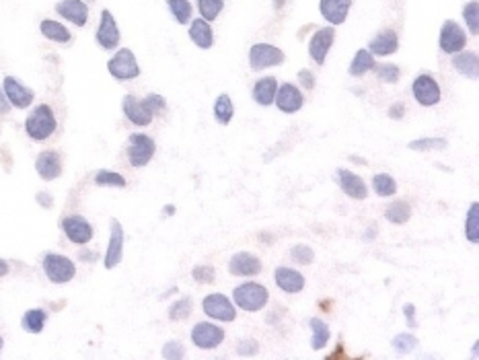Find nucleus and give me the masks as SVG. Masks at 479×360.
<instances>
[{
    "label": "nucleus",
    "instance_id": "f03ea898",
    "mask_svg": "<svg viewBox=\"0 0 479 360\" xmlns=\"http://www.w3.org/2000/svg\"><path fill=\"white\" fill-rule=\"evenodd\" d=\"M232 301L237 303V307H241L243 311L257 313V311H261V309L268 305L270 292L261 284L245 283L232 290Z\"/></svg>",
    "mask_w": 479,
    "mask_h": 360
},
{
    "label": "nucleus",
    "instance_id": "4468645a",
    "mask_svg": "<svg viewBox=\"0 0 479 360\" xmlns=\"http://www.w3.org/2000/svg\"><path fill=\"white\" fill-rule=\"evenodd\" d=\"M335 181H337L340 190L348 198H352V200H366L368 187H366V183H364V180L360 175H356V173L348 171V169H337L335 171Z\"/></svg>",
    "mask_w": 479,
    "mask_h": 360
},
{
    "label": "nucleus",
    "instance_id": "a18cd8bd",
    "mask_svg": "<svg viewBox=\"0 0 479 360\" xmlns=\"http://www.w3.org/2000/svg\"><path fill=\"white\" fill-rule=\"evenodd\" d=\"M142 101L147 103V107L152 111V116H161L165 109H167V101H165V97L163 95H156V93H151V95H147Z\"/></svg>",
    "mask_w": 479,
    "mask_h": 360
},
{
    "label": "nucleus",
    "instance_id": "5fc2aeb1",
    "mask_svg": "<svg viewBox=\"0 0 479 360\" xmlns=\"http://www.w3.org/2000/svg\"><path fill=\"white\" fill-rule=\"evenodd\" d=\"M37 200H39V204L46 206V208H50L51 206V196L50 194H46V192H39V194H37Z\"/></svg>",
    "mask_w": 479,
    "mask_h": 360
},
{
    "label": "nucleus",
    "instance_id": "9d476101",
    "mask_svg": "<svg viewBox=\"0 0 479 360\" xmlns=\"http://www.w3.org/2000/svg\"><path fill=\"white\" fill-rule=\"evenodd\" d=\"M284 62V51L270 44H255L249 50V64L253 70H266L272 66H280Z\"/></svg>",
    "mask_w": 479,
    "mask_h": 360
},
{
    "label": "nucleus",
    "instance_id": "8fccbe9b",
    "mask_svg": "<svg viewBox=\"0 0 479 360\" xmlns=\"http://www.w3.org/2000/svg\"><path fill=\"white\" fill-rule=\"evenodd\" d=\"M404 113H405L404 103H393V105L389 107V118H391V120H402Z\"/></svg>",
    "mask_w": 479,
    "mask_h": 360
},
{
    "label": "nucleus",
    "instance_id": "4be33fe9",
    "mask_svg": "<svg viewBox=\"0 0 479 360\" xmlns=\"http://www.w3.org/2000/svg\"><path fill=\"white\" fill-rule=\"evenodd\" d=\"M352 8V0H321L319 11L323 19L331 25H342L348 19V13Z\"/></svg>",
    "mask_w": 479,
    "mask_h": 360
},
{
    "label": "nucleus",
    "instance_id": "bf43d9fd",
    "mask_svg": "<svg viewBox=\"0 0 479 360\" xmlns=\"http://www.w3.org/2000/svg\"><path fill=\"white\" fill-rule=\"evenodd\" d=\"M282 6V0H276V8H280Z\"/></svg>",
    "mask_w": 479,
    "mask_h": 360
},
{
    "label": "nucleus",
    "instance_id": "a19ab883",
    "mask_svg": "<svg viewBox=\"0 0 479 360\" xmlns=\"http://www.w3.org/2000/svg\"><path fill=\"white\" fill-rule=\"evenodd\" d=\"M192 309H194L192 299H179L169 309V319L171 321H181V319H185V317L192 315Z\"/></svg>",
    "mask_w": 479,
    "mask_h": 360
},
{
    "label": "nucleus",
    "instance_id": "5701e85b",
    "mask_svg": "<svg viewBox=\"0 0 479 360\" xmlns=\"http://www.w3.org/2000/svg\"><path fill=\"white\" fill-rule=\"evenodd\" d=\"M399 50V37L393 29H385L368 42V51L373 56H391Z\"/></svg>",
    "mask_w": 479,
    "mask_h": 360
},
{
    "label": "nucleus",
    "instance_id": "49530a36",
    "mask_svg": "<svg viewBox=\"0 0 479 360\" xmlns=\"http://www.w3.org/2000/svg\"><path fill=\"white\" fill-rule=\"evenodd\" d=\"M194 280L200 284H212L214 283V268L212 266H196L194 272H192Z\"/></svg>",
    "mask_w": 479,
    "mask_h": 360
},
{
    "label": "nucleus",
    "instance_id": "09e8293b",
    "mask_svg": "<svg viewBox=\"0 0 479 360\" xmlns=\"http://www.w3.org/2000/svg\"><path fill=\"white\" fill-rule=\"evenodd\" d=\"M237 352H239L241 356H251V354L257 352V342H255V340H241Z\"/></svg>",
    "mask_w": 479,
    "mask_h": 360
},
{
    "label": "nucleus",
    "instance_id": "2eb2a0df",
    "mask_svg": "<svg viewBox=\"0 0 479 360\" xmlns=\"http://www.w3.org/2000/svg\"><path fill=\"white\" fill-rule=\"evenodd\" d=\"M56 13L76 27H85L89 23V6L82 0H58Z\"/></svg>",
    "mask_w": 479,
    "mask_h": 360
},
{
    "label": "nucleus",
    "instance_id": "6ab92c4d",
    "mask_svg": "<svg viewBox=\"0 0 479 360\" xmlns=\"http://www.w3.org/2000/svg\"><path fill=\"white\" fill-rule=\"evenodd\" d=\"M228 272L232 276H257L261 272V259L247 252H239L230 257Z\"/></svg>",
    "mask_w": 479,
    "mask_h": 360
},
{
    "label": "nucleus",
    "instance_id": "cd10ccee",
    "mask_svg": "<svg viewBox=\"0 0 479 360\" xmlns=\"http://www.w3.org/2000/svg\"><path fill=\"white\" fill-rule=\"evenodd\" d=\"M39 31L46 39L56 42V44H70V39H73V33L54 19H44L39 23Z\"/></svg>",
    "mask_w": 479,
    "mask_h": 360
},
{
    "label": "nucleus",
    "instance_id": "f8f14e48",
    "mask_svg": "<svg viewBox=\"0 0 479 360\" xmlns=\"http://www.w3.org/2000/svg\"><path fill=\"white\" fill-rule=\"evenodd\" d=\"M440 50L444 54H456V51L465 50L467 46V33L463 31V27L454 21H444V25L440 29Z\"/></svg>",
    "mask_w": 479,
    "mask_h": 360
},
{
    "label": "nucleus",
    "instance_id": "72a5a7b5",
    "mask_svg": "<svg viewBox=\"0 0 479 360\" xmlns=\"http://www.w3.org/2000/svg\"><path fill=\"white\" fill-rule=\"evenodd\" d=\"M373 187L380 198H391L397 192V181L389 173H377L373 178Z\"/></svg>",
    "mask_w": 479,
    "mask_h": 360
},
{
    "label": "nucleus",
    "instance_id": "423d86ee",
    "mask_svg": "<svg viewBox=\"0 0 479 360\" xmlns=\"http://www.w3.org/2000/svg\"><path fill=\"white\" fill-rule=\"evenodd\" d=\"M225 330L216 323H210V321H202V323H196L194 330H192V342L196 348L200 350H214L218 348L223 342H225Z\"/></svg>",
    "mask_w": 479,
    "mask_h": 360
},
{
    "label": "nucleus",
    "instance_id": "58836bf2",
    "mask_svg": "<svg viewBox=\"0 0 479 360\" xmlns=\"http://www.w3.org/2000/svg\"><path fill=\"white\" fill-rule=\"evenodd\" d=\"M223 8H225V0H198V11L206 21L218 19Z\"/></svg>",
    "mask_w": 479,
    "mask_h": 360
},
{
    "label": "nucleus",
    "instance_id": "393cba45",
    "mask_svg": "<svg viewBox=\"0 0 479 360\" xmlns=\"http://www.w3.org/2000/svg\"><path fill=\"white\" fill-rule=\"evenodd\" d=\"M189 39L200 48V50H210L214 44V31L210 27V21L206 19H192L189 21Z\"/></svg>",
    "mask_w": 479,
    "mask_h": 360
},
{
    "label": "nucleus",
    "instance_id": "c03bdc74",
    "mask_svg": "<svg viewBox=\"0 0 479 360\" xmlns=\"http://www.w3.org/2000/svg\"><path fill=\"white\" fill-rule=\"evenodd\" d=\"M290 256H292V259L297 263H303V266L313 263V259H315V254H313V249L309 245H294L292 252H290Z\"/></svg>",
    "mask_w": 479,
    "mask_h": 360
},
{
    "label": "nucleus",
    "instance_id": "864d4df0",
    "mask_svg": "<svg viewBox=\"0 0 479 360\" xmlns=\"http://www.w3.org/2000/svg\"><path fill=\"white\" fill-rule=\"evenodd\" d=\"M405 315H407V325L409 328H416V321H413V305H405Z\"/></svg>",
    "mask_w": 479,
    "mask_h": 360
},
{
    "label": "nucleus",
    "instance_id": "37998d69",
    "mask_svg": "<svg viewBox=\"0 0 479 360\" xmlns=\"http://www.w3.org/2000/svg\"><path fill=\"white\" fill-rule=\"evenodd\" d=\"M393 348L399 352V354H407V352H411L413 348H418V337L413 334H399L393 337Z\"/></svg>",
    "mask_w": 479,
    "mask_h": 360
},
{
    "label": "nucleus",
    "instance_id": "20e7f679",
    "mask_svg": "<svg viewBox=\"0 0 479 360\" xmlns=\"http://www.w3.org/2000/svg\"><path fill=\"white\" fill-rule=\"evenodd\" d=\"M42 266H44V274L54 284L70 283L76 276L75 261L70 257L60 256V254H46Z\"/></svg>",
    "mask_w": 479,
    "mask_h": 360
},
{
    "label": "nucleus",
    "instance_id": "c756f323",
    "mask_svg": "<svg viewBox=\"0 0 479 360\" xmlns=\"http://www.w3.org/2000/svg\"><path fill=\"white\" fill-rule=\"evenodd\" d=\"M377 62H375V56L368 50H358L356 56H354L352 64H350V75L352 77H362L366 75L368 70H375Z\"/></svg>",
    "mask_w": 479,
    "mask_h": 360
},
{
    "label": "nucleus",
    "instance_id": "f3484780",
    "mask_svg": "<svg viewBox=\"0 0 479 360\" xmlns=\"http://www.w3.org/2000/svg\"><path fill=\"white\" fill-rule=\"evenodd\" d=\"M274 103L278 105V109L284 111V113H297L304 105V97L299 87L286 82V85H278Z\"/></svg>",
    "mask_w": 479,
    "mask_h": 360
},
{
    "label": "nucleus",
    "instance_id": "b1692460",
    "mask_svg": "<svg viewBox=\"0 0 479 360\" xmlns=\"http://www.w3.org/2000/svg\"><path fill=\"white\" fill-rule=\"evenodd\" d=\"M274 280H276L278 288L288 292V294H297L304 288V276L301 272L292 270V268H278L276 274H274Z\"/></svg>",
    "mask_w": 479,
    "mask_h": 360
},
{
    "label": "nucleus",
    "instance_id": "c9c22d12",
    "mask_svg": "<svg viewBox=\"0 0 479 360\" xmlns=\"http://www.w3.org/2000/svg\"><path fill=\"white\" fill-rule=\"evenodd\" d=\"M465 237L467 241L471 243H478L479 241V206L478 202L469 206V212H467V221H465Z\"/></svg>",
    "mask_w": 479,
    "mask_h": 360
},
{
    "label": "nucleus",
    "instance_id": "473e14b6",
    "mask_svg": "<svg viewBox=\"0 0 479 360\" xmlns=\"http://www.w3.org/2000/svg\"><path fill=\"white\" fill-rule=\"evenodd\" d=\"M167 6H169L173 19H175L179 25H187L192 21L194 8H192L189 0H167Z\"/></svg>",
    "mask_w": 479,
    "mask_h": 360
},
{
    "label": "nucleus",
    "instance_id": "ddd939ff",
    "mask_svg": "<svg viewBox=\"0 0 479 360\" xmlns=\"http://www.w3.org/2000/svg\"><path fill=\"white\" fill-rule=\"evenodd\" d=\"M2 91L6 95L8 103L17 109H25L33 103V91L25 87L19 78L15 77H4L2 80Z\"/></svg>",
    "mask_w": 479,
    "mask_h": 360
},
{
    "label": "nucleus",
    "instance_id": "a211bd4d",
    "mask_svg": "<svg viewBox=\"0 0 479 360\" xmlns=\"http://www.w3.org/2000/svg\"><path fill=\"white\" fill-rule=\"evenodd\" d=\"M124 257V229L120 225V221H111V237H109V245H107V252H105V268L107 270H113Z\"/></svg>",
    "mask_w": 479,
    "mask_h": 360
},
{
    "label": "nucleus",
    "instance_id": "0eeeda50",
    "mask_svg": "<svg viewBox=\"0 0 479 360\" xmlns=\"http://www.w3.org/2000/svg\"><path fill=\"white\" fill-rule=\"evenodd\" d=\"M60 227L66 235V239L73 241L75 245H87L93 239V235H95L91 223L85 216H80V214H70V216L62 218Z\"/></svg>",
    "mask_w": 479,
    "mask_h": 360
},
{
    "label": "nucleus",
    "instance_id": "9b49d317",
    "mask_svg": "<svg viewBox=\"0 0 479 360\" xmlns=\"http://www.w3.org/2000/svg\"><path fill=\"white\" fill-rule=\"evenodd\" d=\"M95 39L97 44L101 46L103 50L113 51L118 46H120V27L116 23V17L111 15V11H101V21H99V27H97V33H95Z\"/></svg>",
    "mask_w": 479,
    "mask_h": 360
},
{
    "label": "nucleus",
    "instance_id": "dca6fc26",
    "mask_svg": "<svg viewBox=\"0 0 479 360\" xmlns=\"http://www.w3.org/2000/svg\"><path fill=\"white\" fill-rule=\"evenodd\" d=\"M333 39H335L333 27H323V29L315 31V35L311 37V44H309V54H311L313 62H317L319 66L325 64V58L333 46Z\"/></svg>",
    "mask_w": 479,
    "mask_h": 360
},
{
    "label": "nucleus",
    "instance_id": "f704fd0d",
    "mask_svg": "<svg viewBox=\"0 0 479 360\" xmlns=\"http://www.w3.org/2000/svg\"><path fill=\"white\" fill-rule=\"evenodd\" d=\"M232 113H235V107H232L230 97H228L227 93L220 95L214 101V118H216V122L223 124V126H227V124H230V120H232Z\"/></svg>",
    "mask_w": 479,
    "mask_h": 360
},
{
    "label": "nucleus",
    "instance_id": "de8ad7c7",
    "mask_svg": "<svg viewBox=\"0 0 479 360\" xmlns=\"http://www.w3.org/2000/svg\"><path fill=\"white\" fill-rule=\"evenodd\" d=\"M183 346L179 342H167L163 346V356L165 359H183Z\"/></svg>",
    "mask_w": 479,
    "mask_h": 360
},
{
    "label": "nucleus",
    "instance_id": "6e6552de",
    "mask_svg": "<svg viewBox=\"0 0 479 360\" xmlns=\"http://www.w3.org/2000/svg\"><path fill=\"white\" fill-rule=\"evenodd\" d=\"M411 93L416 97V101L424 107H432V105H438L440 103V85L436 82V78L430 77V75H420V77L413 78L411 82Z\"/></svg>",
    "mask_w": 479,
    "mask_h": 360
},
{
    "label": "nucleus",
    "instance_id": "aec40b11",
    "mask_svg": "<svg viewBox=\"0 0 479 360\" xmlns=\"http://www.w3.org/2000/svg\"><path fill=\"white\" fill-rule=\"evenodd\" d=\"M35 171L42 180L54 181L62 175V159L56 151H44L35 159Z\"/></svg>",
    "mask_w": 479,
    "mask_h": 360
},
{
    "label": "nucleus",
    "instance_id": "6e6d98bb",
    "mask_svg": "<svg viewBox=\"0 0 479 360\" xmlns=\"http://www.w3.org/2000/svg\"><path fill=\"white\" fill-rule=\"evenodd\" d=\"M8 270H11V268H8V261H6V259H0V278H2V276H6V274H8Z\"/></svg>",
    "mask_w": 479,
    "mask_h": 360
},
{
    "label": "nucleus",
    "instance_id": "f257e3e1",
    "mask_svg": "<svg viewBox=\"0 0 479 360\" xmlns=\"http://www.w3.org/2000/svg\"><path fill=\"white\" fill-rule=\"evenodd\" d=\"M58 128V122H56V116H54V109L50 105L42 103L37 107H33V111L27 116L25 120V132L27 136L35 142H44L48 140L51 134Z\"/></svg>",
    "mask_w": 479,
    "mask_h": 360
},
{
    "label": "nucleus",
    "instance_id": "412c9836",
    "mask_svg": "<svg viewBox=\"0 0 479 360\" xmlns=\"http://www.w3.org/2000/svg\"><path fill=\"white\" fill-rule=\"evenodd\" d=\"M122 109L126 113V118L134 124V126H149L152 122V111L147 107V103L140 101L134 95H126L122 101Z\"/></svg>",
    "mask_w": 479,
    "mask_h": 360
},
{
    "label": "nucleus",
    "instance_id": "a878e982",
    "mask_svg": "<svg viewBox=\"0 0 479 360\" xmlns=\"http://www.w3.org/2000/svg\"><path fill=\"white\" fill-rule=\"evenodd\" d=\"M453 66L456 68L459 75L467 78H478L479 75V58L475 51L461 50L454 54Z\"/></svg>",
    "mask_w": 479,
    "mask_h": 360
},
{
    "label": "nucleus",
    "instance_id": "7ed1b4c3",
    "mask_svg": "<svg viewBox=\"0 0 479 360\" xmlns=\"http://www.w3.org/2000/svg\"><path fill=\"white\" fill-rule=\"evenodd\" d=\"M127 161L134 169L147 167L156 153V144L149 134H130L127 138Z\"/></svg>",
    "mask_w": 479,
    "mask_h": 360
},
{
    "label": "nucleus",
    "instance_id": "1a4fd4ad",
    "mask_svg": "<svg viewBox=\"0 0 479 360\" xmlns=\"http://www.w3.org/2000/svg\"><path fill=\"white\" fill-rule=\"evenodd\" d=\"M202 309L210 319H216V321H227L228 323V321H235V317H237L235 305L223 292L208 294L202 301Z\"/></svg>",
    "mask_w": 479,
    "mask_h": 360
},
{
    "label": "nucleus",
    "instance_id": "4c0bfd02",
    "mask_svg": "<svg viewBox=\"0 0 479 360\" xmlns=\"http://www.w3.org/2000/svg\"><path fill=\"white\" fill-rule=\"evenodd\" d=\"M463 21L471 35H478L479 31V4L478 0H471L463 6Z\"/></svg>",
    "mask_w": 479,
    "mask_h": 360
},
{
    "label": "nucleus",
    "instance_id": "c85d7f7f",
    "mask_svg": "<svg viewBox=\"0 0 479 360\" xmlns=\"http://www.w3.org/2000/svg\"><path fill=\"white\" fill-rule=\"evenodd\" d=\"M46 321H48V311L35 307L25 311V315L21 319V325H23V330L29 332V334H42L44 328H46Z\"/></svg>",
    "mask_w": 479,
    "mask_h": 360
},
{
    "label": "nucleus",
    "instance_id": "e433bc0d",
    "mask_svg": "<svg viewBox=\"0 0 479 360\" xmlns=\"http://www.w3.org/2000/svg\"><path fill=\"white\" fill-rule=\"evenodd\" d=\"M449 147V142L444 138H420V140H413L409 142V149L411 151H418V153H428V151H444Z\"/></svg>",
    "mask_w": 479,
    "mask_h": 360
},
{
    "label": "nucleus",
    "instance_id": "2f4dec72",
    "mask_svg": "<svg viewBox=\"0 0 479 360\" xmlns=\"http://www.w3.org/2000/svg\"><path fill=\"white\" fill-rule=\"evenodd\" d=\"M409 216H411V206L405 200H395L385 210V218L393 225H405L409 221Z\"/></svg>",
    "mask_w": 479,
    "mask_h": 360
},
{
    "label": "nucleus",
    "instance_id": "39448f33",
    "mask_svg": "<svg viewBox=\"0 0 479 360\" xmlns=\"http://www.w3.org/2000/svg\"><path fill=\"white\" fill-rule=\"evenodd\" d=\"M107 70L116 80H132L140 77V66L134 56V51L122 48L116 51V56L107 62Z\"/></svg>",
    "mask_w": 479,
    "mask_h": 360
},
{
    "label": "nucleus",
    "instance_id": "603ef678",
    "mask_svg": "<svg viewBox=\"0 0 479 360\" xmlns=\"http://www.w3.org/2000/svg\"><path fill=\"white\" fill-rule=\"evenodd\" d=\"M11 103H8V99H6V95H4V91H2V87H0V116H6L8 111H11Z\"/></svg>",
    "mask_w": 479,
    "mask_h": 360
},
{
    "label": "nucleus",
    "instance_id": "bb28decb",
    "mask_svg": "<svg viewBox=\"0 0 479 360\" xmlns=\"http://www.w3.org/2000/svg\"><path fill=\"white\" fill-rule=\"evenodd\" d=\"M276 91H278V80L274 77H263L259 78L253 87V99L257 105H272L274 99H276Z\"/></svg>",
    "mask_w": 479,
    "mask_h": 360
},
{
    "label": "nucleus",
    "instance_id": "ea45409f",
    "mask_svg": "<svg viewBox=\"0 0 479 360\" xmlns=\"http://www.w3.org/2000/svg\"><path fill=\"white\" fill-rule=\"evenodd\" d=\"M95 183L101 185V187H126V178L120 175V173H116V171L101 169L95 175Z\"/></svg>",
    "mask_w": 479,
    "mask_h": 360
},
{
    "label": "nucleus",
    "instance_id": "13d9d810",
    "mask_svg": "<svg viewBox=\"0 0 479 360\" xmlns=\"http://www.w3.org/2000/svg\"><path fill=\"white\" fill-rule=\"evenodd\" d=\"M2 346H4V340H2V335H0V352H2Z\"/></svg>",
    "mask_w": 479,
    "mask_h": 360
},
{
    "label": "nucleus",
    "instance_id": "4d7b16f0",
    "mask_svg": "<svg viewBox=\"0 0 479 360\" xmlns=\"http://www.w3.org/2000/svg\"><path fill=\"white\" fill-rule=\"evenodd\" d=\"M169 212H171V214H173V212H175V208H173V206H171V208H169V206H167V208H165V214H169Z\"/></svg>",
    "mask_w": 479,
    "mask_h": 360
},
{
    "label": "nucleus",
    "instance_id": "7c9ffc66",
    "mask_svg": "<svg viewBox=\"0 0 479 360\" xmlns=\"http://www.w3.org/2000/svg\"><path fill=\"white\" fill-rule=\"evenodd\" d=\"M309 325H311V330H313V337H311V348L313 350H323L325 346H328L329 342V325L323 321V319H319V317H313L311 321H309Z\"/></svg>",
    "mask_w": 479,
    "mask_h": 360
},
{
    "label": "nucleus",
    "instance_id": "79ce46f5",
    "mask_svg": "<svg viewBox=\"0 0 479 360\" xmlns=\"http://www.w3.org/2000/svg\"><path fill=\"white\" fill-rule=\"evenodd\" d=\"M375 68H377L378 80H382L387 85H395L402 78V70L395 64H380V66H375Z\"/></svg>",
    "mask_w": 479,
    "mask_h": 360
},
{
    "label": "nucleus",
    "instance_id": "3c124183",
    "mask_svg": "<svg viewBox=\"0 0 479 360\" xmlns=\"http://www.w3.org/2000/svg\"><path fill=\"white\" fill-rule=\"evenodd\" d=\"M299 80L303 82L304 89H313V87H315V77H313V73H309V70H301V73H299Z\"/></svg>",
    "mask_w": 479,
    "mask_h": 360
}]
</instances>
